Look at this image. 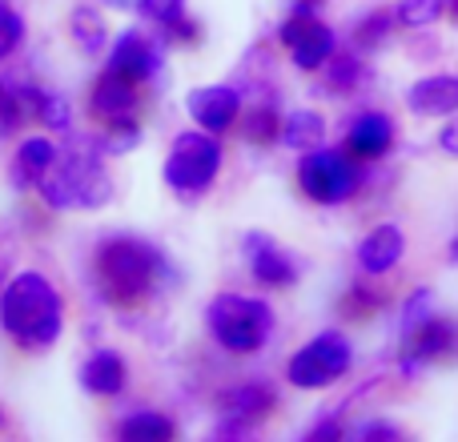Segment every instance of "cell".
<instances>
[{
    "mask_svg": "<svg viewBox=\"0 0 458 442\" xmlns=\"http://www.w3.org/2000/svg\"><path fill=\"white\" fill-rule=\"evenodd\" d=\"M0 326L21 342L24 350H45L61 338L64 306L56 285L37 269H24L0 293Z\"/></svg>",
    "mask_w": 458,
    "mask_h": 442,
    "instance_id": "obj_1",
    "label": "cell"
},
{
    "mask_svg": "<svg viewBox=\"0 0 458 442\" xmlns=\"http://www.w3.org/2000/svg\"><path fill=\"white\" fill-rule=\"evenodd\" d=\"M206 326L214 342L229 354H253L266 346L269 330H274V310L261 298H245V293H217L206 306Z\"/></svg>",
    "mask_w": 458,
    "mask_h": 442,
    "instance_id": "obj_2",
    "label": "cell"
},
{
    "mask_svg": "<svg viewBox=\"0 0 458 442\" xmlns=\"http://www.w3.org/2000/svg\"><path fill=\"white\" fill-rule=\"evenodd\" d=\"M48 209H97L113 198V182L105 166L89 153L56 157V166L37 182Z\"/></svg>",
    "mask_w": 458,
    "mask_h": 442,
    "instance_id": "obj_3",
    "label": "cell"
},
{
    "mask_svg": "<svg viewBox=\"0 0 458 442\" xmlns=\"http://www.w3.org/2000/svg\"><path fill=\"white\" fill-rule=\"evenodd\" d=\"M157 266H161L157 250L137 242V237H109L97 250V274H101L105 290L117 302L141 298L153 285V277H157Z\"/></svg>",
    "mask_w": 458,
    "mask_h": 442,
    "instance_id": "obj_4",
    "label": "cell"
},
{
    "mask_svg": "<svg viewBox=\"0 0 458 442\" xmlns=\"http://www.w3.org/2000/svg\"><path fill=\"white\" fill-rule=\"evenodd\" d=\"M217 169H222V141L217 133L206 129H190L174 141L165 161V185L177 198H201L214 185Z\"/></svg>",
    "mask_w": 458,
    "mask_h": 442,
    "instance_id": "obj_5",
    "label": "cell"
},
{
    "mask_svg": "<svg viewBox=\"0 0 458 442\" xmlns=\"http://www.w3.org/2000/svg\"><path fill=\"white\" fill-rule=\"evenodd\" d=\"M350 366H354V346H350V338L338 330H326L290 358L285 378L298 390H322V387H334Z\"/></svg>",
    "mask_w": 458,
    "mask_h": 442,
    "instance_id": "obj_6",
    "label": "cell"
},
{
    "mask_svg": "<svg viewBox=\"0 0 458 442\" xmlns=\"http://www.w3.org/2000/svg\"><path fill=\"white\" fill-rule=\"evenodd\" d=\"M298 185L318 206H342L358 193V166L342 149H310L298 166Z\"/></svg>",
    "mask_w": 458,
    "mask_h": 442,
    "instance_id": "obj_7",
    "label": "cell"
},
{
    "mask_svg": "<svg viewBox=\"0 0 458 442\" xmlns=\"http://www.w3.org/2000/svg\"><path fill=\"white\" fill-rule=\"evenodd\" d=\"M282 40H285V48H290L293 64H298L301 72H314V69H322V64H330L334 48H338L334 29L318 21L310 4L293 8V16L282 24Z\"/></svg>",
    "mask_w": 458,
    "mask_h": 442,
    "instance_id": "obj_8",
    "label": "cell"
},
{
    "mask_svg": "<svg viewBox=\"0 0 458 442\" xmlns=\"http://www.w3.org/2000/svg\"><path fill=\"white\" fill-rule=\"evenodd\" d=\"M185 109L198 121V129H206V133H225V129H233L237 117H242V97L229 85H201L185 97Z\"/></svg>",
    "mask_w": 458,
    "mask_h": 442,
    "instance_id": "obj_9",
    "label": "cell"
},
{
    "mask_svg": "<svg viewBox=\"0 0 458 442\" xmlns=\"http://www.w3.org/2000/svg\"><path fill=\"white\" fill-rule=\"evenodd\" d=\"M242 245H245V261H250L253 282L269 285V290L293 285V277H298V266H293V258L274 242V237H266V234H245Z\"/></svg>",
    "mask_w": 458,
    "mask_h": 442,
    "instance_id": "obj_10",
    "label": "cell"
},
{
    "mask_svg": "<svg viewBox=\"0 0 458 442\" xmlns=\"http://www.w3.org/2000/svg\"><path fill=\"white\" fill-rule=\"evenodd\" d=\"M109 69L113 72H125V77H133L137 85H141V81H149L153 72L161 69V53L153 48V40L145 37V32L129 29V32H121V37L113 40Z\"/></svg>",
    "mask_w": 458,
    "mask_h": 442,
    "instance_id": "obj_11",
    "label": "cell"
},
{
    "mask_svg": "<svg viewBox=\"0 0 458 442\" xmlns=\"http://www.w3.org/2000/svg\"><path fill=\"white\" fill-rule=\"evenodd\" d=\"M394 145V121L386 113H358L346 129V153L358 161H378Z\"/></svg>",
    "mask_w": 458,
    "mask_h": 442,
    "instance_id": "obj_12",
    "label": "cell"
},
{
    "mask_svg": "<svg viewBox=\"0 0 458 442\" xmlns=\"http://www.w3.org/2000/svg\"><path fill=\"white\" fill-rule=\"evenodd\" d=\"M406 105H411L419 117H454L458 113V77H422L411 85L406 93Z\"/></svg>",
    "mask_w": 458,
    "mask_h": 442,
    "instance_id": "obj_13",
    "label": "cell"
},
{
    "mask_svg": "<svg viewBox=\"0 0 458 442\" xmlns=\"http://www.w3.org/2000/svg\"><path fill=\"white\" fill-rule=\"evenodd\" d=\"M406 253V234L398 225H378L370 229V234L362 237V245H358V266L366 269V274H390V269L403 261Z\"/></svg>",
    "mask_w": 458,
    "mask_h": 442,
    "instance_id": "obj_14",
    "label": "cell"
},
{
    "mask_svg": "<svg viewBox=\"0 0 458 442\" xmlns=\"http://www.w3.org/2000/svg\"><path fill=\"white\" fill-rule=\"evenodd\" d=\"M93 113L101 121H113V117H125L129 109L137 105V81L125 77V72H105L101 81L93 85Z\"/></svg>",
    "mask_w": 458,
    "mask_h": 442,
    "instance_id": "obj_15",
    "label": "cell"
},
{
    "mask_svg": "<svg viewBox=\"0 0 458 442\" xmlns=\"http://www.w3.org/2000/svg\"><path fill=\"white\" fill-rule=\"evenodd\" d=\"M81 387H85L89 395H101V398L121 395V390H125V362H121V354L97 350V354L81 366Z\"/></svg>",
    "mask_w": 458,
    "mask_h": 442,
    "instance_id": "obj_16",
    "label": "cell"
},
{
    "mask_svg": "<svg viewBox=\"0 0 458 442\" xmlns=\"http://www.w3.org/2000/svg\"><path fill=\"white\" fill-rule=\"evenodd\" d=\"M222 411L237 422H258L274 411V390L261 387V382H245V387L229 390V395L222 398Z\"/></svg>",
    "mask_w": 458,
    "mask_h": 442,
    "instance_id": "obj_17",
    "label": "cell"
},
{
    "mask_svg": "<svg viewBox=\"0 0 458 442\" xmlns=\"http://www.w3.org/2000/svg\"><path fill=\"white\" fill-rule=\"evenodd\" d=\"M282 141L293 153H310L326 141V117L314 109H298L290 117H282Z\"/></svg>",
    "mask_w": 458,
    "mask_h": 442,
    "instance_id": "obj_18",
    "label": "cell"
},
{
    "mask_svg": "<svg viewBox=\"0 0 458 442\" xmlns=\"http://www.w3.org/2000/svg\"><path fill=\"white\" fill-rule=\"evenodd\" d=\"M56 157H61V149H56L48 137H24V141L16 145V182L37 185L40 177L56 166Z\"/></svg>",
    "mask_w": 458,
    "mask_h": 442,
    "instance_id": "obj_19",
    "label": "cell"
},
{
    "mask_svg": "<svg viewBox=\"0 0 458 442\" xmlns=\"http://www.w3.org/2000/svg\"><path fill=\"white\" fill-rule=\"evenodd\" d=\"M406 342H411V358H414V362H430V358H443L446 350L454 346L458 330L451 322H443V318H427V322H422Z\"/></svg>",
    "mask_w": 458,
    "mask_h": 442,
    "instance_id": "obj_20",
    "label": "cell"
},
{
    "mask_svg": "<svg viewBox=\"0 0 458 442\" xmlns=\"http://www.w3.org/2000/svg\"><path fill=\"white\" fill-rule=\"evenodd\" d=\"M69 32H72V45L85 56H97L105 48V40H109V29H105L101 13H93V8H72Z\"/></svg>",
    "mask_w": 458,
    "mask_h": 442,
    "instance_id": "obj_21",
    "label": "cell"
},
{
    "mask_svg": "<svg viewBox=\"0 0 458 442\" xmlns=\"http://www.w3.org/2000/svg\"><path fill=\"white\" fill-rule=\"evenodd\" d=\"M121 438H145V442H169L174 438V422L157 411H137L121 422Z\"/></svg>",
    "mask_w": 458,
    "mask_h": 442,
    "instance_id": "obj_22",
    "label": "cell"
},
{
    "mask_svg": "<svg viewBox=\"0 0 458 442\" xmlns=\"http://www.w3.org/2000/svg\"><path fill=\"white\" fill-rule=\"evenodd\" d=\"M37 117H40V125L53 129V133H64V129L72 125L69 101H64V97H56V93H40L37 97Z\"/></svg>",
    "mask_w": 458,
    "mask_h": 442,
    "instance_id": "obj_23",
    "label": "cell"
},
{
    "mask_svg": "<svg viewBox=\"0 0 458 442\" xmlns=\"http://www.w3.org/2000/svg\"><path fill=\"white\" fill-rule=\"evenodd\" d=\"M443 0H403L398 4V21L406 24V29H427V24H435L438 16H443Z\"/></svg>",
    "mask_w": 458,
    "mask_h": 442,
    "instance_id": "obj_24",
    "label": "cell"
},
{
    "mask_svg": "<svg viewBox=\"0 0 458 442\" xmlns=\"http://www.w3.org/2000/svg\"><path fill=\"white\" fill-rule=\"evenodd\" d=\"M430 302H435V298H430V290H414L411 298H406L403 318H398V330H403V338H411V334L430 318Z\"/></svg>",
    "mask_w": 458,
    "mask_h": 442,
    "instance_id": "obj_25",
    "label": "cell"
},
{
    "mask_svg": "<svg viewBox=\"0 0 458 442\" xmlns=\"http://www.w3.org/2000/svg\"><path fill=\"white\" fill-rule=\"evenodd\" d=\"M137 13H141L145 21L161 24V29H174V24L185 16V0H141Z\"/></svg>",
    "mask_w": 458,
    "mask_h": 442,
    "instance_id": "obj_26",
    "label": "cell"
},
{
    "mask_svg": "<svg viewBox=\"0 0 458 442\" xmlns=\"http://www.w3.org/2000/svg\"><path fill=\"white\" fill-rule=\"evenodd\" d=\"M141 141V129H137V121L129 117H113L109 121V137H105V149H113V153H125V149H133V145Z\"/></svg>",
    "mask_w": 458,
    "mask_h": 442,
    "instance_id": "obj_27",
    "label": "cell"
},
{
    "mask_svg": "<svg viewBox=\"0 0 458 442\" xmlns=\"http://www.w3.org/2000/svg\"><path fill=\"white\" fill-rule=\"evenodd\" d=\"M362 77V61L358 56H330V89L338 93H350Z\"/></svg>",
    "mask_w": 458,
    "mask_h": 442,
    "instance_id": "obj_28",
    "label": "cell"
},
{
    "mask_svg": "<svg viewBox=\"0 0 458 442\" xmlns=\"http://www.w3.org/2000/svg\"><path fill=\"white\" fill-rule=\"evenodd\" d=\"M245 133H250V141L266 145V141H274V137H282V121L269 109H253L250 121H245Z\"/></svg>",
    "mask_w": 458,
    "mask_h": 442,
    "instance_id": "obj_29",
    "label": "cell"
},
{
    "mask_svg": "<svg viewBox=\"0 0 458 442\" xmlns=\"http://www.w3.org/2000/svg\"><path fill=\"white\" fill-rule=\"evenodd\" d=\"M21 37H24V21L13 13V8L0 4V61L13 56V48L21 45Z\"/></svg>",
    "mask_w": 458,
    "mask_h": 442,
    "instance_id": "obj_30",
    "label": "cell"
},
{
    "mask_svg": "<svg viewBox=\"0 0 458 442\" xmlns=\"http://www.w3.org/2000/svg\"><path fill=\"white\" fill-rule=\"evenodd\" d=\"M390 13H374L370 21H362V29H358V45H366V48H374V45H382V40L390 37Z\"/></svg>",
    "mask_w": 458,
    "mask_h": 442,
    "instance_id": "obj_31",
    "label": "cell"
},
{
    "mask_svg": "<svg viewBox=\"0 0 458 442\" xmlns=\"http://www.w3.org/2000/svg\"><path fill=\"white\" fill-rule=\"evenodd\" d=\"M438 149H443L446 157H458V117L443 125V133H438Z\"/></svg>",
    "mask_w": 458,
    "mask_h": 442,
    "instance_id": "obj_32",
    "label": "cell"
},
{
    "mask_svg": "<svg viewBox=\"0 0 458 442\" xmlns=\"http://www.w3.org/2000/svg\"><path fill=\"white\" fill-rule=\"evenodd\" d=\"M362 438H398V430L394 427H378V422H374V427H362Z\"/></svg>",
    "mask_w": 458,
    "mask_h": 442,
    "instance_id": "obj_33",
    "label": "cell"
},
{
    "mask_svg": "<svg viewBox=\"0 0 458 442\" xmlns=\"http://www.w3.org/2000/svg\"><path fill=\"white\" fill-rule=\"evenodd\" d=\"M338 422H326V427H314V438H338Z\"/></svg>",
    "mask_w": 458,
    "mask_h": 442,
    "instance_id": "obj_34",
    "label": "cell"
},
{
    "mask_svg": "<svg viewBox=\"0 0 458 442\" xmlns=\"http://www.w3.org/2000/svg\"><path fill=\"white\" fill-rule=\"evenodd\" d=\"M109 4H113V8H137L141 0H109Z\"/></svg>",
    "mask_w": 458,
    "mask_h": 442,
    "instance_id": "obj_35",
    "label": "cell"
},
{
    "mask_svg": "<svg viewBox=\"0 0 458 442\" xmlns=\"http://www.w3.org/2000/svg\"><path fill=\"white\" fill-rule=\"evenodd\" d=\"M0 101H4V81H0Z\"/></svg>",
    "mask_w": 458,
    "mask_h": 442,
    "instance_id": "obj_36",
    "label": "cell"
},
{
    "mask_svg": "<svg viewBox=\"0 0 458 442\" xmlns=\"http://www.w3.org/2000/svg\"><path fill=\"white\" fill-rule=\"evenodd\" d=\"M454 16H458V0H454Z\"/></svg>",
    "mask_w": 458,
    "mask_h": 442,
    "instance_id": "obj_37",
    "label": "cell"
},
{
    "mask_svg": "<svg viewBox=\"0 0 458 442\" xmlns=\"http://www.w3.org/2000/svg\"><path fill=\"white\" fill-rule=\"evenodd\" d=\"M0 422H4V414H0Z\"/></svg>",
    "mask_w": 458,
    "mask_h": 442,
    "instance_id": "obj_38",
    "label": "cell"
},
{
    "mask_svg": "<svg viewBox=\"0 0 458 442\" xmlns=\"http://www.w3.org/2000/svg\"><path fill=\"white\" fill-rule=\"evenodd\" d=\"M0 4H4V0H0Z\"/></svg>",
    "mask_w": 458,
    "mask_h": 442,
    "instance_id": "obj_39",
    "label": "cell"
},
{
    "mask_svg": "<svg viewBox=\"0 0 458 442\" xmlns=\"http://www.w3.org/2000/svg\"><path fill=\"white\" fill-rule=\"evenodd\" d=\"M454 250H458V245H454Z\"/></svg>",
    "mask_w": 458,
    "mask_h": 442,
    "instance_id": "obj_40",
    "label": "cell"
}]
</instances>
